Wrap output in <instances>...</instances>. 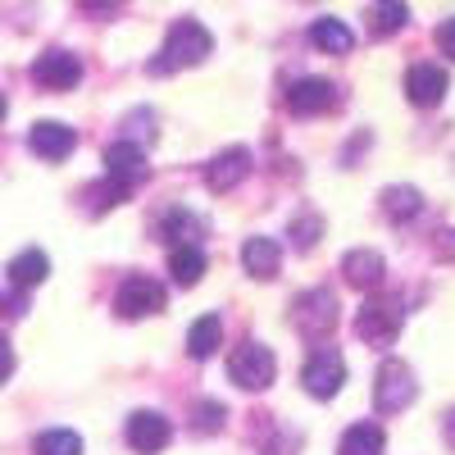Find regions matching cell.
Wrapping results in <instances>:
<instances>
[{
    "instance_id": "6da1fadb",
    "label": "cell",
    "mask_w": 455,
    "mask_h": 455,
    "mask_svg": "<svg viewBox=\"0 0 455 455\" xmlns=\"http://www.w3.org/2000/svg\"><path fill=\"white\" fill-rule=\"evenodd\" d=\"M214 51V36L196 23V19H178L164 36L160 60H150V73H173V68H192Z\"/></svg>"
},
{
    "instance_id": "7a4b0ae2",
    "label": "cell",
    "mask_w": 455,
    "mask_h": 455,
    "mask_svg": "<svg viewBox=\"0 0 455 455\" xmlns=\"http://www.w3.org/2000/svg\"><path fill=\"white\" fill-rule=\"evenodd\" d=\"M274 373H278V360H274L269 347H259V341H242L233 351V360H228V378L246 392H264L274 383Z\"/></svg>"
},
{
    "instance_id": "3957f363",
    "label": "cell",
    "mask_w": 455,
    "mask_h": 455,
    "mask_svg": "<svg viewBox=\"0 0 455 455\" xmlns=\"http://www.w3.org/2000/svg\"><path fill=\"white\" fill-rule=\"evenodd\" d=\"M291 319H296L300 337H310V341L328 337V332H332V323H337V296H332L328 287H315V291H306V296L296 300Z\"/></svg>"
},
{
    "instance_id": "277c9868",
    "label": "cell",
    "mask_w": 455,
    "mask_h": 455,
    "mask_svg": "<svg viewBox=\"0 0 455 455\" xmlns=\"http://www.w3.org/2000/svg\"><path fill=\"white\" fill-rule=\"evenodd\" d=\"M114 310H119L124 319L160 315V310H164V287H160L156 278H146V274H132V278H124L119 296H114Z\"/></svg>"
},
{
    "instance_id": "5b68a950",
    "label": "cell",
    "mask_w": 455,
    "mask_h": 455,
    "mask_svg": "<svg viewBox=\"0 0 455 455\" xmlns=\"http://www.w3.org/2000/svg\"><path fill=\"white\" fill-rule=\"evenodd\" d=\"M355 332L364 347H378V351H387L392 341L401 337V310L387 306V300H369V306L355 315Z\"/></svg>"
},
{
    "instance_id": "8992f818",
    "label": "cell",
    "mask_w": 455,
    "mask_h": 455,
    "mask_svg": "<svg viewBox=\"0 0 455 455\" xmlns=\"http://www.w3.org/2000/svg\"><path fill=\"white\" fill-rule=\"evenodd\" d=\"M414 396H419V387H414L410 364L387 360L383 369H378V392H373V401H378V410H383V414H401Z\"/></svg>"
},
{
    "instance_id": "52a82bcc",
    "label": "cell",
    "mask_w": 455,
    "mask_h": 455,
    "mask_svg": "<svg viewBox=\"0 0 455 455\" xmlns=\"http://www.w3.org/2000/svg\"><path fill=\"white\" fill-rule=\"evenodd\" d=\"M32 83L46 87V92H73L83 83V60L68 55V51H46L32 64Z\"/></svg>"
},
{
    "instance_id": "ba28073f",
    "label": "cell",
    "mask_w": 455,
    "mask_h": 455,
    "mask_svg": "<svg viewBox=\"0 0 455 455\" xmlns=\"http://www.w3.org/2000/svg\"><path fill=\"white\" fill-rule=\"evenodd\" d=\"M300 383H306V392H310V396L328 401V396H337V392H341V383H347V360H341L337 351H315V355H310V364L300 369Z\"/></svg>"
},
{
    "instance_id": "9c48e42d",
    "label": "cell",
    "mask_w": 455,
    "mask_h": 455,
    "mask_svg": "<svg viewBox=\"0 0 455 455\" xmlns=\"http://www.w3.org/2000/svg\"><path fill=\"white\" fill-rule=\"evenodd\" d=\"M169 437H173V428L160 410H137L128 419V446L137 455H160L169 446Z\"/></svg>"
},
{
    "instance_id": "30bf717a",
    "label": "cell",
    "mask_w": 455,
    "mask_h": 455,
    "mask_svg": "<svg viewBox=\"0 0 455 455\" xmlns=\"http://www.w3.org/2000/svg\"><path fill=\"white\" fill-rule=\"evenodd\" d=\"M28 146H32V156H42V160L55 164V160H68V156H73V146H78V132H73L68 124L42 119V124H32Z\"/></svg>"
},
{
    "instance_id": "8fae6325",
    "label": "cell",
    "mask_w": 455,
    "mask_h": 455,
    "mask_svg": "<svg viewBox=\"0 0 455 455\" xmlns=\"http://www.w3.org/2000/svg\"><path fill=\"white\" fill-rule=\"evenodd\" d=\"M446 87H451V78H446V68H437V64H414L405 73V96H410V105H419V109L442 105Z\"/></svg>"
},
{
    "instance_id": "7c38bea8",
    "label": "cell",
    "mask_w": 455,
    "mask_h": 455,
    "mask_svg": "<svg viewBox=\"0 0 455 455\" xmlns=\"http://www.w3.org/2000/svg\"><path fill=\"white\" fill-rule=\"evenodd\" d=\"M332 105H337V87L323 83V78H300V83H291V92H287V109L300 114V119L328 114Z\"/></svg>"
},
{
    "instance_id": "4fadbf2b",
    "label": "cell",
    "mask_w": 455,
    "mask_h": 455,
    "mask_svg": "<svg viewBox=\"0 0 455 455\" xmlns=\"http://www.w3.org/2000/svg\"><path fill=\"white\" fill-rule=\"evenodd\" d=\"M146 150L137 146V141H114V146H105V173H109V182H124V187H132V182H141L146 178Z\"/></svg>"
},
{
    "instance_id": "5bb4252c",
    "label": "cell",
    "mask_w": 455,
    "mask_h": 455,
    "mask_svg": "<svg viewBox=\"0 0 455 455\" xmlns=\"http://www.w3.org/2000/svg\"><path fill=\"white\" fill-rule=\"evenodd\" d=\"M251 173V150H242V146H233V150H223V156H214L210 160V169H205V182H210V192H233V187L242 182Z\"/></svg>"
},
{
    "instance_id": "9a60e30c",
    "label": "cell",
    "mask_w": 455,
    "mask_h": 455,
    "mask_svg": "<svg viewBox=\"0 0 455 455\" xmlns=\"http://www.w3.org/2000/svg\"><path fill=\"white\" fill-rule=\"evenodd\" d=\"M341 274H347V283L351 287H360V291H373V287H383V255L378 251H347V259H341Z\"/></svg>"
},
{
    "instance_id": "2e32d148",
    "label": "cell",
    "mask_w": 455,
    "mask_h": 455,
    "mask_svg": "<svg viewBox=\"0 0 455 455\" xmlns=\"http://www.w3.org/2000/svg\"><path fill=\"white\" fill-rule=\"evenodd\" d=\"M10 287H42L46 283V274H51V259H46V251H36V246H28V251H19L14 259H10Z\"/></svg>"
},
{
    "instance_id": "e0dca14e",
    "label": "cell",
    "mask_w": 455,
    "mask_h": 455,
    "mask_svg": "<svg viewBox=\"0 0 455 455\" xmlns=\"http://www.w3.org/2000/svg\"><path fill=\"white\" fill-rule=\"evenodd\" d=\"M242 264H246L251 278H274L278 264H283V251H278V242H269V237H251V242L242 246Z\"/></svg>"
},
{
    "instance_id": "ac0fdd59",
    "label": "cell",
    "mask_w": 455,
    "mask_h": 455,
    "mask_svg": "<svg viewBox=\"0 0 455 455\" xmlns=\"http://www.w3.org/2000/svg\"><path fill=\"white\" fill-rule=\"evenodd\" d=\"M310 42H315V51H323V55H347V51L355 46V36H351V28L341 23V19H319V23L310 28Z\"/></svg>"
},
{
    "instance_id": "d6986e66",
    "label": "cell",
    "mask_w": 455,
    "mask_h": 455,
    "mask_svg": "<svg viewBox=\"0 0 455 455\" xmlns=\"http://www.w3.org/2000/svg\"><path fill=\"white\" fill-rule=\"evenodd\" d=\"M219 341H223V319L219 315H201L192 323V332H187V351H192V360H210L219 351Z\"/></svg>"
},
{
    "instance_id": "ffe728a7",
    "label": "cell",
    "mask_w": 455,
    "mask_h": 455,
    "mask_svg": "<svg viewBox=\"0 0 455 455\" xmlns=\"http://www.w3.org/2000/svg\"><path fill=\"white\" fill-rule=\"evenodd\" d=\"M169 274H173L178 287H196L201 274H205V255H201V246H196V242H192V246H173V255H169Z\"/></svg>"
},
{
    "instance_id": "44dd1931",
    "label": "cell",
    "mask_w": 455,
    "mask_h": 455,
    "mask_svg": "<svg viewBox=\"0 0 455 455\" xmlns=\"http://www.w3.org/2000/svg\"><path fill=\"white\" fill-rule=\"evenodd\" d=\"M337 455H383V428L378 424H351L341 433Z\"/></svg>"
},
{
    "instance_id": "7402d4cb",
    "label": "cell",
    "mask_w": 455,
    "mask_h": 455,
    "mask_svg": "<svg viewBox=\"0 0 455 455\" xmlns=\"http://www.w3.org/2000/svg\"><path fill=\"white\" fill-rule=\"evenodd\" d=\"M405 23H410V5H405V0H373V5H369V28L378 36H392Z\"/></svg>"
},
{
    "instance_id": "603a6c76",
    "label": "cell",
    "mask_w": 455,
    "mask_h": 455,
    "mask_svg": "<svg viewBox=\"0 0 455 455\" xmlns=\"http://www.w3.org/2000/svg\"><path fill=\"white\" fill-rule=\"evenodd\" d=\"M160 237L173 242V246H192V242L201 237V219H196L192 210H169V214L160 219Z\"/></svg>"
},
{
    "instance_id": "cb8c5ba5",
    "label": "cell",
    "mask_w": 455,
    "mask_h": 455,
    "mask_svg": "<svg viewBox=\"0 0 455 455\" xmlns=\"http://www.w3.org/2000/svg\"><path fill=\"white\" fill-rule=\"evenodd\" d=\"M383 210H387V219L410 223L414 214L424 210V196L414 192V187H387V192H383Z\"/></svg>"
},
{
    "instance_id": "d4e9b609",
    "label": "cell",
    "mask_w": 455,
    "mask_h": 455,
    "mask_svg": "<svg viewBox=\"0 0 455 455\" xmlns=\"http://www.w3.org/2000/svg\"><path fill=\"white\" fill-rule=\"evenodd\" d=\"M36 455H83V437L68 433V428L42 433V437H36Z\"/></svg>"
},
{
    "instance_id": "484cf974",
    "label": "cell",
    "mask_w": 455,
    "mask_h": 455,
    "mask_svg": "<svg viewBox=\"0 0 455 455\" xmlns=\"http://www.w3.org/2000/svg\"><path fill=\"white\" fill-rule=\"evenodd\" d=\"M223 414H228V410H223L219 401H201V405H196V428H201V433H219V428H223Z\"/></svg>"
},
{
    "instance_id": "4316f807",
    "label": "cell",
    "mask_w": 455,
    "mask_h": 455,
    "mask_svg": "<svg viewBox=\"0 0 455 455\" xmlns=\"http://www.w3.org/2000/svg\"><path fill=\"white\" fill-rule=\"evenodd\" d=\"M291 237H296V246H300V251H310V246H315V237H319V219H300V223L291 228Z\"/></svg>"
},
{
    "instance_id": "83f0119b",
    "label": "cell",
    "mask_w": 455,
    "mask_h": 455,
    "mask_svg": "<svg viewBox=\"0 0 455 455\" xmlns=\"http://www.w3.org/2000/svg\"><path fill=\"white\" fill-rule=\"evenodd\" d=\"M437 46H442V55L455 60V19H446V23L437 28Z\"/></svg>"
},
{
    "instance_id": "f1b7e54d",
    "label": "cell",
    "mask_w": 455,
    "mask_h": 455,
    "mask_svg": "<svg viewBox=\"0 0 455 455\" xmlns=\"http://www.w3.org/2000/svg\"><path fill=\"white\" fill-rule=\"evenodd\" d=\"M83 10H92V14H109L114 5H119V0H78Z\"/></svg>"
},
{
    "instance_id": "f546056e",
    "label": "cell",
    "mask_w": 455,
    "mask_h": 455,
    "mask_svg": "<svg viewBox=\"0 0 455 455\" xmlns=\"http://www.w3.org/2000/svg\"><path fill=\"white\" fill-rule=\"evenodd\" d=\"M442 433H446V442L455 446V410H451V414H446V419H442Z\"/></svg>"
}]
</instances>
